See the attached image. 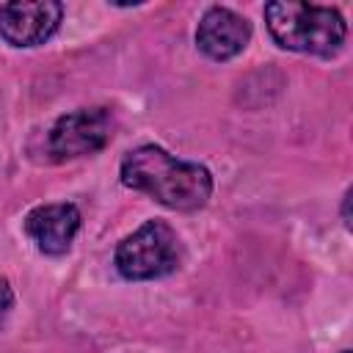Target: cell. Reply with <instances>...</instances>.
<instances>
[{
  "instance_id": "1",
  "label": "cell",
  "mask_w": 353,
  "mask_h": 353,
  "mask_svg": "<svg viewBox=\"0 0 353 353\" xmlns=\"http://www.w3.org/2000/svg\"><path fill=\"white\" fill-rule=\"evenodd\" d=\"M119 176L130 190L146 193L176 212H196L212 196V174L204 165L179 160L154 143L127 152L119 165Z\"/></svg>"
},
{
  "instance_id": "2",
  "label": "cell",
  "mask_w": 353,
  "mask_h": 353,
  "mask_svg": "<svg viewBox=\"0 0 353 353\" xmlns=\"http://www.w3.org/2000/svg\"><path fill=\"white\" fill-rule=\"evenodd\" d=\"M265 25L270 39L290 52L331 58L347 39L345 17L331 6L273 0L265 6Z\"/></svg>"
},
{
  "instance_id": "3",
  "label": "cell",
  "mask_w": 353,
  "mask_h": 353,
  "mask_svg": "<svg viewBox=\"0 0 353 353\" xmlns=\"http://www.w3.org/2000/svg\"><path fill=\"white\" fill-rule=\"evenodd\" d=\"M182 262L176 232L165 221H146L127 234L113 254V265L127 281H154L171 276Z\"/></svg>"
},
{
  "instance_id": "4",
  "label": "cell",
  "mask_w": 353,
  "mask_h": 353,
  "mask_svg": "<svg viewBox=\"0 0 353 353\" xmlns=\"http://www.w3.org/2000/svg\"><path fill=\"white\" fill-rule=\"evenodd\" d=\"M113 135V116L108 108H77L55 119L47 132V154L55 163L97 154Z\"/></svg>"
},
{
  "instance_id": "5",
  "label": "cell",
  "mask_w": 353,
  "mask_h": 353,
  "mask_svg": "<svg viewBox=\"0 0 353 353\" xmlns=\"http://www.w3.org/2000/svg\"><path fill=\"white\" fill-rule=\"evenodd\" d=\"M63 19V6L55 0H14L0 6V39L11 47L44 44Z\"/></svg>"
},
{
  "instance_id": "6",
  "label": "cell",
  "mask_w": 353,
  "mask_h": 353,
  "mask_svg": "<svg viewBox=\"0 0 353 353\" xmlns=\"http://www.w3.org/2000/svg\"><path fill=\"white\" fill-rule=\"evenodd\" d=\"M251 41V22L226 6H210L196 28V47L210 61H232Z\"/></svg>"
},
{
  "instance_id": "7",
  "label": "cell",
  "mask_w": 353,
  "mask_h": 353,
  "mask_svg": "<svg viewBox=\"0 0 353 353\" xmlns=\"http://www.w3.org/2000/svg\"><path fill=\"white\" fill-rule=\"evenodd\" d=\"M80 210L72 201L39 204L25 215V234L36 243L41 254L61 256L69 251L72 240L80 232Z\"/></svg>"
},
{
  "instance_id": "8",
  "label": "cell",
  "mask_w": 353,
  "mask_h": 353,
  "mask_svg": "<svg viewBox=\"0 0 353 353\" xmlns=\"http://www.w3.org/2000/svg\"><path fill=\"white\" fill-rule=\"evenodd\" d=\"M11 306H14V290H11L8 279L0 276V328H3L6 317L11 314Z\"/></svg>"
},
{
  "instance_id": "9",
  "label": "cell",
  "mask_w": 353,
  "mask_h": 353,
  "mask_svg": "<svg viewBox=\"0 0 353 353\" xmlns=\"http://www.w3.org/2000/svg\"><path fill=\"white\" fill-rule=\"evenodd\" d=\"M350 196H353V190L347 188L345 196H342V223H345V229L353 226V223H350Z\"/></svg>"
},
{
  "instance_id": "10",
  "label": "cell",
  "mask_w": 353,
  "mask_h": 353,
  "mask_svg": "<svg viewBox=\"0 0 353 353\" xmlns=\"http://www.w3.org/2000/svg\"><path fill=\"white\" fill-rule=\"evenodd\" d=\"M342 353H350V350H342Z\"/></svg>"
}]
</instances>
